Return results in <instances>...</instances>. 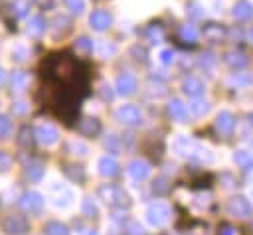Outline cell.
I'll use <instances>...</instances> for the list:
<instances>
[{"label": "cell", "instance_id": "83f0119b", "mask_svg": "<svg viewBox=\"0 0 253 235\" xmlns=\"http://www.w3.org/2000/svg\"><path fill=\"white\" fill-rule=\"evenodd\" d=\"M146 34H148V38H150L152 43H158V41L162 39V32H160V28H156V26H150Z\"/></svg>", "mask_w": 253, "mask_h": 235}, {"label": "cell", "instance_id": "d590c367", "mask_svg": "<svg viewBox=\"0 0 253 235\" xmlns=\"http://www.w3.org/2000/svg\"><path fill=\"white\" fill-rule=\"evenodd\" d=\"M219 235H235V229L229 225H223V231H219Z\"/></svg>", "mask_w": 253, "mask_h": 235}, {"label": "cell", "instance_id": "d4e9b609", "mask_svg": "<svg viewBox=\"0 0 253 235\" xmlns=\"http://www.w3.org/2000/svg\"><path fill=\"white\" fill-rule=\"evenodd\" d=\"M32 140H34V136H32V130L26 126V128H22V132H20V136H18V144L20 146H24V148H30L32 146Z\"/></svg>", "mask_w": 253, "mask_h": 235}, {"label": "cell", "instance_id": "1f68e13d", "mask_svg": "<svg viewBox=\"0 0 253 235\" xmlns=\"http://www.w3.org/2000/svg\"><path fill=\"white\" fill-rule=\"evenodd\" d=\"M83 211L89 213V215H95V213H97V209H95V205L91 203V199H85V203H83Z\"/></svg>", "mask_w": 253, "mask_h": 235}, {"label": "cell", "instance_id": "cb8c5ba5", "mask_svg": "<svg viewBox=\"0 0 253 235\" xmlns=\"http://www.w3.org/2000/svg\"><path fill=\"white\" fill-rule=\"evenodd\" d=\"M180 36H182V39H186L190 43H196V39H198V32H196L194 26H184L180 30Z\"/></svg>", "mask_w": 253, "mask_h": 235}, {"label": "cell", "instance_id": "7c38bea8", "mask_svg": "<svg viewBox=\"0 0 253 235\" xmlns=\"http://www.w3.org/2000/svg\"><path fill=\"white\" fill-rule=\"evenodd\" d=\"M204 36H206L210 41H219V39L225 36V28L219 26V24H210V26H206Z\"/></svg>", "mask_w": 253, "mask_h": 235}, {"label": "cell", "instance_id": "4316f807", "mask_svg": "<svg viewBox=\"0 0 253 235\" xmlns=\"http://www.w3.org/2000/svg\"><path fill=\"white\" fill-rule=\"evenodd\" d=\"M10 130H12V120L6 115H0V136L6 138L10 134Z\"/></svg>", "mask_w": 253, "mask_h": 235}, {"label": "cell", "instance_id": "52a82bcc", "mask_svg": "<svg viewBox=\"0 0 253 235\" xmlns=\"http://www.w3.org/2000/svg\"><path fill=\"white\" fill-rule=\"evenodd\" d=\"M168 219V207L164 203H154L148 207V221L152 225H162Z\"/></svg>", "mask_w": 253, "mask_h": 235}, {"label": "cell", "instance_id": "8992f818", "mask_svg": "<svg viewBox=\"0 0 253 235\" xmlns=\"http://www.w3.org/2000/svg\"><path fill=\"white\" fill-rule=\"evenodd\" d=\"M22 207H24L26 211H30V213H36V211H40V209L43 207V199H42L40 194L28 192V194H24V197H22Z\"/></svg>", "mask_w": 253, "mask_h": 235}, {"label": "cell", "instance_id": "d6a6232c", "mask_svg": "<svg viewBox=\"0 0 253 235\" xmlns=\"http://www.w3.org/2000/svg\"><path fill=\"white\" fill-rule=\"evenodd\" d=\"M192 109H194V113H196V115H202V113H206V111H208V105H206V103H194V105H192Z\"/></svg>", "mask_w": 253, "mask_h": 235}, {"label": "cell", "instance_id": "9c48e42d", "mask_svg": "<svg viewBox=\"0 0 253 235\" xmlns=\"http://www.w3.org/2000/svg\"><path fill=\"white\" fill-rule=\"evenodd\" d=\"M77 128H79V132H81L83 136H95V134H99L101 124H99L97 118H83Z\"/></svg>", "mask_w": 253, "mask_h": 235}, {"label": "cell", "instance_id": "836d02e7", "mask_svg": "<svg viewBox=\"0 0 253 235\" xmlns=\"http://www.w3.org/2000/svg\"><path fill=\"white\" fill-rule=\"evenodd\" d=\"M160 61H162V63H170V61H172V51H170V49H164V51L160 53Z\"/></svg>", "mask_w": 253, "mask_h": 235}, {"label": "cell", "instance_id": "f546056e", "mask_svg": "<svg viewBox=\"0 0 253 235\" xmlns=\"http://www.w3.org/2000/svg\"><path fill=\"white\" fill-rule=\"evenodd\" d=\"M77 47H79V49H83V51H91V49H93V41H91L89 38H85V36H83V38H79Z\"/></svg>", "mask_w": 253, "mask_h": 235}, {"label": "cell", "instance_id": "ffe728a7", "mask_svg": "<svg viewBox=\"0 0 253 235\" xmlns=\"http://www.w3.org/2000/svg\"><path fill=\"white\" fill-rule=\"evenodd\" d=\"M45 235H69V231H67V227H65L63 223H59V221H49V223L45 225Z\"/></svg>", "mask_w": 253, "mask_h": 235}, {"label": "cell", "instance_id": "e0dca14e", "mask_svg": "<svg viewBox=\"0 0 253 235\" xmlns=\"http://www.w3.org/2000/svg\"><path fill=\"white\" fill-rule=\"evenodd\" d=\"M99 166H101V174L103 176H115L119 172V164L113 158H101Z\"/></svg>", "mask_w": 253, "mask_h": 235}, {"label": "cell", "instance_id": "e575fe53", "mask_svg": "<svg viewBox=\"0 0 253 235\" xmlns=\"http://www.w3.org/2000/svg\"><path fill=\"white\" fill-rule=\"evenodd\" d=\"M32 2L40 8H51L53 6V0H32Z\"/></svg>", "mask_w": 253, "mask_h": 235}, {"label": "cell", "instance_id": "44dd1931", "mask_svg": "<svg viewBox=\"0 0 253 235\" xmlns=\"http://www.w3.org/2000/svg\"><path fill=\"white\" fill-rule=\"evenodd\" d=\"M217 126H219V130H223V132H231V128H233V117H231L229 113H221V115L217 117Z\"/></svg>", "mask_w": 253, "mask_h": 235}, {"label": "cell", "instance_id": "ab89813d", "mask_svg": "<svg viewBox=\"0 0 253 235\" xmlns=\"http://www.w3.org/2000/svg\"><path fill=\"white\" fill-rule=\"evenodd\" d=\"M251 118H253V115H251Z\"/></svg>", "mask_w": 253, "mask_h": 235}, {"label": "cell", "instance_id": "484cf974", "mask_svg": "<svg viewBox=\"0 0 253 235\" xmlns=\"http://www.w3.org/2000/svg\"><path fill=\"white\" fill-rule=\"evenodd\" d=\"M227 63L233 65V67H243L247 63V57L243 53H229L227 55Z\"/></svg>", "mask_w": 253, "mask_h": 235}, {"label": "cell", "instance_id": "f35d334b", "mask_svg": "<svg viewBox=\"0 0 253 235\" xmlns=\"http://www.w3.org/2000/svg\"><path fill=\"white\" fill-rule=\"evenodd\" d=\"M87 235H97V233H93V231H91V233H87Z\"/></svg>", "mask_w": 253, "mask_h": 235}, {"label": "cell", "instance_id": "f1b7e54d", "mask_svg": "<svg viewBox=\"0 0 253 235\" xmlns=\"http://www.w3.org/2000/svg\"><path fill=\"white\" fill-rule=\"evenodd\" d=\"M235 162H239L245 170L253 166V160H251V156H247V154H237V156H235Z\"/></svg>", "mask_w": 253, "mask_h": 235}, {"label": "cell", "instance_id": "3957f363", "mask_svg": "<svg viewBox=\"0 0 253 235\" xmlns=\"http://www.w3.org/2000/svg\"><path fill=\"white\" fill-rule=\"evenodd\" d=\"M89 24H91L93 30L105 32V30L113 24V18H111V14H109L107 10H95V12L89 16Z\"/></svg>", "mask_w": 253, "mask_h": 235}, {"label": "cell", "instance_id": "4dcf8cb0", "mask_svg": "<svg viewBox=\"0 0 253 235\" xmlns=\"http://www.w3.org/2000/svg\"><path fill=\"white\" fill-rule=\"evenodd\" d=\"M10 164H12V158H10V154H6V152H0V170H8V168H10Z\"/></svg>", "mask_w": 253, "mask_h": 235}, {"label": "cell", "instance_id": "30bf717a", "mask_svg": "<svg viewBox=\"0 0 253 235\" xmlns=\"http://www.w3.org/2000/svg\"><path fill=\"white\" fill-rule=\"evenodd\" d=\"M251 14H253V4L247 0H239L233 6V18H237V20H249Z\"/></svg>", "mask_w": 253, "mask_h": 235}, {"label": "cell", "instance_id": "4fadbf2b", "mask_svg": "<svg viewBox=\"0 0 253 235\" xmlns=\"http://www.w3.org/2000/svg\"><path fill=\"white\" fill-rule=\"evenodd\" d=\"M43 32H45V22H43V18H40V16L30 18V22H28V34H30V36H42Z\"/></svg>", "mask_w": 253, "mask_h": 235}, {"label": "cell", "instance_id": "2e32d148", "mask_svg": "<svg viewBox=\"0 0 253 235\" xmlns=\"http://www.w3.org/2000/svg\"><path fill=\"white\" fill-rule=\"evenodd\" d=\"M10 10L16 18H24L28 12H30V2L28 0H12L10 4Z\"/></svg>", "mask_w": 253, "mask_h": 235}, {"label": "cell", "instance_id": "5bb4252c", "mask_svg": "<svg viewBox=\"0 0 253 235\" xmlns=\"http://www.w3.org/2000/svg\"><path fill=\"white\" fill-rule=\"evenodd\" d=\"M148 166L144 164V162H132L130 166H128V174L134 178V180H144L146 176H148Z\"/></svg>", "mask_w": 253, "mask_h": 235}, {"label": "cell", "instance_id": "6da1fadb", "mask_svg": "<svg viewBox=\"0 0 253 235\" xmlns=\"http://www.w3.org/2000/svg\"><path fill=\"white\" fill-rule=\"evenodd\" d=\"M99 196H101L107 203H111V205H119V207L128 205V196H126L119 186H111V184H107V186L99 188Z\"/></svg>", "mask_w": 253, "mask_h": 235}, {"label": "cell", "instance_id": "ba28073f", "mask_svg": "<svg viewBox=\"0 0 253 235\" xmlns=\"http://www.w3.org/2000/svg\"><path fill=\"white\" fill-rule=\"evenodd\" d=\"M36 136L43 142V144H55L57 142V128L55 126H51V124H40L38 126V130H36Z\"/></svg>", "mask_w": 253, "mask_h": 235}, {"label": "cell", "instance_id": "603a6c76", "mask_svg": "<svg viewBox=\"0 0 253 235\" xmlns=\"http://www.w3.org/2000/svg\"><path fill=\"white\" fill-rule=\"evenodd\" d=\"M65 6L75 16H79V14L85 12V0H65Z\"/></svg>", "mask_w": 253, "mask_h": 235}, {"label": "cell", "instance_id": "d6986e66", "mask_svg": "<svg viewBox=\"0 0 253 235\" xmlns=\"http://www.w3.org/2000/svg\"><path fill=\"white\" fill-rule=\"evenodd\" d=\"M26 176L32 180V182H38L42 176H43V166L40 162H30L28 168H26Z\"/></svg>", "mask_w": 253, "mask_h": 235}, {"label": "cell", "instance_id": "8d00e7d4", "mask_svg": "<svg viewBox=\"0 0 253 235\" xmlns=\"http://www.w3.org/2000/svg\"><path fill=\"white\" fill-rule=\"evenodd\" d=\"M4 79H6V73H4V69L0 67V83H4Z\"/></svg>", "mask_w": 253, "mask_h": 235}, {"label": "cell", "instance_id": "74e56055", "mask_svg": "<svg viewBox=\"0 0 253 235\" xmlns=\"http://www.w3.org/2000/svg\"><path fill=\"white\" fill-rule=\"evenodd\" d=\"M247 38H249V41L253 43V30H249V34H247Z\"/></svg>", "mask_w": 253, "mask_h": 235}, {"label": "cell", "instance_id": "ac0fdd59", "mask_svg": "<svg viewBox=\"0 0 253 235\" xmlns=\"http://www.w3.org/2000/svg\"><path fill=\"white\" fill-rule=\"evenodd\" d=\"M184 91H186L188 95H192V97H198V95L204 93V85H202V81H198V79H188V81L184 83Z\"/></svg>", "mask_w": 253, "mask_h": 235}, {"label": "cell", "instance_id": "7402d4cb", "mask_svg": "<svg viewBox=\"0 0 253 235\" xmlns=\"http://www.w3.org/2000/svg\"><path fill=\"white\" fill-rule=\"evenodd\" d=\"M168 109H170V115L176 117L178 120H184V118H186V107H184L180 101H172Z\"/></svg>", "mask_w": 253, "mask_h": 235}, {"label": "cell", "instance_id": "5b68a950", "mask_svg": "<svg viewBox=\"0 0 253 235\" xmlns=\"http://www.w3.org/2000/svg\"><path fill=\"white\" fill-rule=\"evenodd\" d=\"M136 89V77L132 73H121L117 77V91L121 95H132Z\"/></svg>", "mask_w": 253, "mask_h": 235}, {"label": "cell", "instance_id": "7a4b0ae2", "mask_svg": "<svg viewBox=\"0 0 253 235\" xmlns=\"http://www.w3.org/2000/svg\"><path fill=\"white\" fill-rule=\"evenodd\" d=\"M28 227L30 223L24 215H8L4 221V231H8L10 235H22L28 231Z\"/></svg>", "mask_w": 253, "mask_h": 235}, {"label": "cell", "instance_id": "277c9868", "mask_svg": "<svg viewBox=\"0 0 253 235\" xmlns=\"http://www.w3.org/2000/svg\"><path fill=\"white\" fill-rule=\"evenodd\" d=\"M117 117H119V120H123L125 124H138V122H140V111H138V107H134V105H125V107H121V109L117 111Z\"/></svg>", "mask_w": 253, "mask_h": 235}, {"label": "cell", "instance_id": "9a60e30c", "mask_svg": "<svg viewBox=\"0 0 253 235\" xmlns=\"http://www.w3.org/2000/svg\"><path fill=\"white\" fill-rule=\"evenodd\" d=\"M229 209H231V211H235V213H237V215H241V217H247V215H249V211H251V205L247 203V199L237 197V199H233V201L229 203Z\"/></svg>", "mask_w": 253, "mask_h": 235}, {"label": "cell", "instance_id": "8fae6325", "mask_svg": "<svg viewBox=\"0 0 253 235\" xmlns=\"http://www.w3.org/2000/svg\"><path fill=\"white\" fill-rule=\"evenodd\" d=\"M28 85H30V77H28L24 71H16V73L12 75V89H14L16 93L26 91Z\"/></svg>", "mask_w": 253, "mask_h": 235}]
</instances>
